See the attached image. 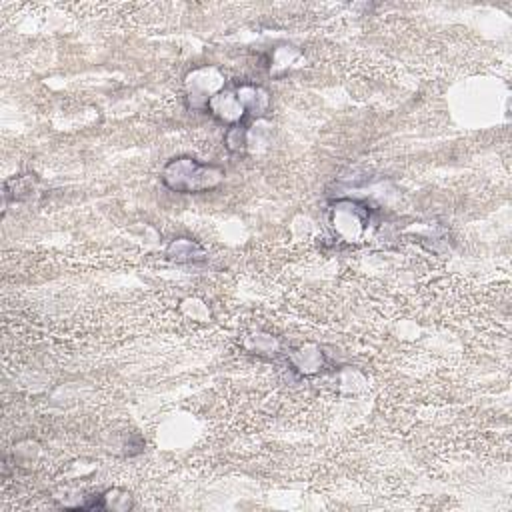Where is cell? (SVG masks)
Instances as JSON below:
<instances>
[{
  "instance_id": "6da1fadb",
  "label": "cell",
  "mask_w": 512,
  "mask_h": 512,
  "mask_svg": "<svg viewBox=\"0 0 512 512\" xmlns=\"http://www.w3.org/2000/svg\"><path fill=\"white\" fill-rule=\"evenodd\" d=\"M224 172L216 166L194 162V158H178L164 168V182L180 192H200L214 188Z\"/></svg>"
}]
</instances>
